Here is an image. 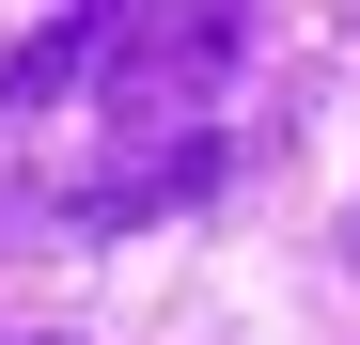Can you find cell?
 I'll return each instance as SVG.
<instances>
[{
    "label": "cell",
    "mask_w": 360,
    "mask_h": 345,
    "mask_svg": "<svg viewBox=\"0 0 360 345\" xmlns=\"http://www.w3.org/2000/svg\"><path fill=\"white\" fill-rule=\"evenodd\" d=\"M79 63H94V16H63V32H32L16 63H0V110H47V94H63Z\"/></svg>",
    "instance_id": "obj_3"
},
{
    "label": "cell",
    "mask_w": 360,
    "mask_h": 345,
    "mask_svg": "<svg viewBox=\"0 0 360 345\" xmlns=\"http://www.w3.org/2000/svg\"><path fill=\"white\" fill-rule=\"evenodd\" d=\"M251 16H266V0H141L126 47H110V94H126L141 126H157V110H204L235 79V47H251Z\"/></svg>",
    "instance_id": "obj_1"
},
{
    "label": "cell",
    "mask_w": 360,
    "mask_h": 345,
    "mask_svg": "<svg viewBox=\"0 0 360 345\" xmlns=\"http://www.w3.org/2000/svg\"><path fill=\"white\" fill-rule=\"evenodd\" d=\"M32 345H63V330H32Z\"/></svg>",
    "instance_id": "obj_4"
},
{
    "label": "cell",
    "mask_w": 360,
    "mask_h": 345,
    "mask_svg": "<svg viewBox=\"0 0 360 345\" xmlns=\"http://www.w3.org/2000/svg\"><path fill=\"white\" fill-rule=\"evenodd\" d=\"M235 189V142L219 126H188V142H141V157H110L94 189H79V236H126V220H188V204H219Z\"/></svg>",
    "instance_id": "obj_2"
}]
</instances>
